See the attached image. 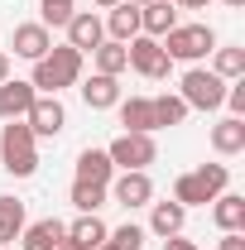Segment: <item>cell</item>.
Segmentation results:
<instances>
[{"label":"cell","instance_id":"1","mask_svg":"<svg viewBox=\"0 0 245 250\" xmlns=\"http://www.w3.org/2000/svg\"><path fill=\"white\" fill-rule=\"evenodd\" d=\"M82 77V53L72 48V43H53L43 58L34 62V77H29V87L39 96H58L62 87H72Z\"/></svg>","mask_w":245,"mask_h":250},{"label":"cell","instance_id":"2","mask_svg":"<svg viewBox=\"0 0 245 250\" xmlns=\"http://www.w3.org/2000/svg\"><path fill=\"white\" fill-rule=\"evenodd\" d=\"M0 164L15 178H34L39 173V140H34V130L24 121H5V130H0Z\"/></svg>","mask_w":245,"mask_h":250},{"label":"cell","instance_id":"3","mask_svg":"<svg viewBox=\"0 0 245 250\" xmlns=\"http://www.w3.org/2000/svg\"><path fill=\"white\" fill-rule=\"evenodd\" d=\"M159 43L173 62H202L216 48V34H212V24H173Z\"/></svg>","mask_w":245,"mask_h":250},{"label":"cell","instance_id":"4","mask_svg":"<svg viewBox=\"0 0 245 250\" xmlns=\"http://www.w3.org/2000/svg\"><path fill=\"white\" fill-rule=\"evenodd\" d=\"M178 96L187 101V111H216V106L226 101V82L216 77L212 67H187Z\"/></svg>","mask_w":245,"mask_h":250},{"label":"cell","instance_id":"5","mask_svg":"<svg viewBox=\"0 0 245 250\" xmlns=\"http://www.w3.org/2000/svg\"><path fill=\"white\" fill-rule=\"evenodd\" d=\"M125 53H130V67H135L140 77H154V82H163L168 67H173V58L163 53V43L149 39V34H135V39L125 43Z\"/></svg>","mask_w":245,"mask_h":250},{"label":"cell","instance_id":"6","mask_svg":"<svg viewBox=\"0 0 245 250\" xmlns=\"http://www.w3.org/2000/svg\"><path fill=\"white\" fill-rule=\"evenodd\" d=\"M106 192L121 202L125 212H135V207H149L154 202V178L144 173V168H121V173L106 183Z\"/></svg>","mask_w":245,"mask_h":250},{"label":"cell","instance_id":"7","mask_svg":"<svg viewBox=\"0 0 245 250\" xmlns=\"http://www.w3.org/2000/svg\"><path fill=\"white\" fill-rule=\"evenodd\" d=\"M111 164L116 168H149L154 159H159V145H154V135H130L125 130L121 140H111Z\"/></svg>","mask_w":245,"mask_h":250},{"label":"cell","instance_id":"8","mask_svg":"<svg viewBox=\"0 0 245 250\" xmlns=\"http://www.w3.org/2000/svg\"><path fill=\"white\" fill-rule=\"evenodd\" d=\"M24 125L34 130V140H58L62 125H67V111H62L58 96H34L29 116H24Z\"/></svg>","mask_w":245,"mask_h":250},{"label":"cell","instance_id":"9","mask_svg":"<svg viewBox=\"0 0 245 250\" xmlns=\"http://www.w3.org/2000/svg\"><path fill=\"white\" fill-rule=\"evenodd\" d=\"M62 29H67V43H72L77 53H92L96 43L106 39V24H101V15H96V10H77Z\"/></svg>","mask_w":245,"mask_h":250},{"label":"cell","instance_id":"10","mask_svg":"<svg viewBox=\"0 0 245 250\" xmlns=\"http://www.w3.org/2000/svg\"><path fill=\"white\" fill-rule=\"evenodd\" d=\"M10 48H15V58H29V62H39L48 48H53V34L43 29L39 20L34 24H15V34H10Z\"/></svg>","mask_w":245,"mask_h":250},{"label":"cell","instance_id":"11","mask_svg":"<svg viewBox=\"0 0 245 250\" xmlns=\"http://www.w3.org/2000/svg\"><path fill=\"white\" fill-rule=\"evenodd\" d=\"M34 87L29 82H20V77H5L0 82V121H24L29 116V106H34Z\"/></svg>","mask_w":245,"mask_h":250},{"label":"cell","instance_id":"12","mask_svg":"<svg viewBox=\"0 0 245 250\" xmlns=\"http://www.w3.org/2000/svg\"><path fill=\"white\" fill-rule=\"evenodd\" d=\"M173 24H178V5H173V0H149V5H140V34L163 39Z\"/></svg>","mask_w":245,"mask_h":250},{"label":"cell","instance_id":"13","mask_svg":"<svg viewBox=\"0 0 245 250\" xmlns=\"http://www.w3.org/2000/svg\"><path fill=\"white\" fill-rule=\"evenodd\" d=\"M116 111H121V125L130 130V135H154V106H149V96H121Z\"/></svg>","mask_w":245,"mask_h":250},{"label":"cell","instance_id":"14","mask_svg":"<svg viewBox=\"0 0 245 250\" xmlns=\"http://www.w3.org/2000/svg\"><path fill=\"white\" fill-rule=\"evenodd\" d=\"M62 236H67V226L58 217H43V221H34V226L20 231V250H58Z\"/></svg>","mask_w":245,"mask_h":250},{"label":"cell","instance_id":"15","mask_svg":"<svg viewBox=\"0 0 245 250\" xmlns=\"http://www.w3.org/2000/svg\"><path fill=\"white\" fill-rule=\"evenodd\" d=\"M101 24H106V34H111L116 43H130V39L140 34V5H130V0H121V5H111Z\"/></svg>","mask_w":245,"mask_h":250},{"label":"cell","instance_id":"16","mask_svg":"<svg viewBox=\"0 0 245 250\" xmlns=\"http://www.w3.org/2000/svg\"><path fill=\"white\" fill-rule=\"evenodd\" d=\"M82 101H87L92 111H111V106L121 101V77H106V72H92V77L82 82Z\"/></svg>","mask_w":245,"mask_h":250},{"label":"cell","instance_id":"17","mask_svg":"<svg viewBox=\"0 0 245 250\" xmlns=\"http://www.w3.org/2000/svg\"><path fill=\"white\" fill-rule=\"evenodd\" d=\"M116 178V164H111V154L106 149H82L77 154V183H111Z\"/></svg>","mask_w":245,"mask_h":250},{"label":"cell","instance_id":"18","mask_svg":"<svg viewBox=\"0 0 245 250\" xmlns=\"http://www.w3.org/2000/svg\"><path fill=\"white\" fill-rule=\"evenodd\" d=\"M212 221L221 231H245V197L241 192H216L212 197Z\"/></svg>","mask_w":245,"mask_h":250},{"label":"cell","instance_id":"19","mask_svg":"<svg viewBox=\"0 0 245 250\" xmlns=\"http://www.w3.org/2000/svg\"><path fill=\"white\" fill-rule=\"evenodd\" d=\"M106 236H111V226L96 217V212H77V221L67 226V241H77L82 250H96L101 241H106Z\"/></svg>","mask_w":245,"mask_h":250},{"label":"cell","instance_id":"20","mask_svg":"<svg viewBox=\"0 0 245 250\" xmlns=\"http://www.w3.org/2000/svg\"><path fill=\"white\" fill-rule=\"evenodd\" d=\"M212 149H216V154H226V159L245 149V121H241V116H226V121L212 125Z\"/></svg>","mask_w":245,"mask_h":250},{"label":"cell","instance_id":"21","mask_svg":"<svg viewBox=\"0 0 245 250\" xmlns=\"http://www.w3.org/2000/svg\"><path fill=\"white\" fill-rule=\"evenodd\" d=\"M154 212H149V231L154 236H178L183 231V221H187V207H178V202H149Z\"/></svg>","mask_w":245,"mask_h":250},{"label":"cell","instance_id":"22","mask_svg":"<svg viewBox=\"0 0 245 250\" xmlns=\"http://www.w3.org/2000/svg\"><path fill=\"white\" fill-rule=\"evenodd\" d=\"M96 58V72H106V77H121L125 67H130V53H125V43H116V39H101L92 48Z\"/></svg>","mask_w":245,"mask_h":250},{"label":"cell","instance_id":"23","mask_svg":"<svg viewBox=\"0 0 245 250\" xmlns=\"http://www.w3.org/2000/svg\"><path fill=\"white\" fill-rule=\"evenodd\" d=\"M24 226H29L24 221V202L20 197H0V250L10 246V241H20Z\"/></svg>","mask_w":245,"mask_h":250},{"label":"cell","instance_id":"24","mask_svg":"<svg viewBox=\"0 0 245 250\" xmlns=\"http://www.w3.org/2000/svg\"><path fill=\"white\" fill-rule=\"evenodd\" d=\"M173 202H178V207H207V202H212V188L197 178V168L173 183Z\"/></svg>","mask_w":245,"mask_h":250},{"label":"cell","instance_id":"25","mask_svg":"<svg viewBox=\"0 0 245 250\" xmlns=\"http://www.w3.org/2000/svg\"><path fill=\"white\" fill-rule=\"evenodd\" d=\"M149 106H154V130H163V125H183V121H187V101H183V96H173V92L149 96Z\"/></svg>","mask_w":245,"mask_h":250},{"label":"cell","instance_id":"26","mask_svg":"<svg viewBox=\"0 0 245 250\" xmlns=\"http://www.w3.org/2000/svg\"><path fill=\"white\" fill-rule=\"evenodd\" d=\"M212 53H216L212 72L221 77V82H241V77H245V48H221V43H216Z\"/></svg>","mask_w":245,"mask_h":250},{"label":"cell","instance_id":"27","mask_svg":"<svg viewBox=\"0 0 245 250\" xmlns=\"http://www.w3.org/2000/svg\"><path fill=\"white\" fill-rule=\"evenodd\" d=\"M77 15V0H39V24L43 29H62Z\"/></svg>","mask_w":245,"mask_h":250},{"label":"cell","instance_id":"28","mask_svg":"<svg viewBox=\"0 0 245 250\" xmlns=\"http://www.w3.org/2000/svg\"><path fill=\"white\" fill-rule=\"evenodd\" d=\"M67 197H72L77 212H101V207H106V188H101V183H72Z\"/></svg>","mask_w":245,"mask_h":250},{"label":"cell","instance_id":"29","mask_svg":"<svg viewBox=\"0 0 245 250\" xmlns=\"http://www.w3.org/2000/svg\"><path fill=\"white\" fill-rule=\"evenodd\" d=\"M116 250H144V226H135V221H125V226H116L111 236H106Z\"/></svg>","mask_w":245,"mask_h":250},{"label":"cell","instance_id":"30","mask_svg":"<svg viewBox=\"0 0 245 250\" xmlns=\"http://www.w3.org/2000/svg\"><path fill=\"white\" fill-rule=\"evenodd\" d=\"M197 178L212 188V197H216V192H226V183H231V168H226V164H202Z\"/></svg>","mask_w":245,"mask_h":250},{"label":"cell","instance_id":"31","mask_svg":"<svg viewBox=\"0 0 245 250\" xmlns=\"http://www.w3.org/2000/svg\"><path fill=\"white\" fill-rule=\"evenodd\" d=\"M221 106H231V116L245 121V77L241 82H226V101H221Z\"/></svg>","mask_w":245,"mask_h":250},{"label":"cell","instance_id":"32","mask_svg":"<svg viewBox=\"0 0 245 250\" xmlns=\"http://www.w3.org/2000/svg\"><path fill=\"white\" fill-rule=\"evenodd\" d=\"M221 250H245V231H221Z\"/></svg>","mask_w":245,"mask_h":250},{"label":"cell","instance_id":"33","mask_svg":"<svg viewBox=\"0 0 245 250\" xmlns=\"http://www.w3.org/2000/svg\"><path fill=\"white\" fill-rule=\"evenodd\" d=\"M173 5H178V10H207L212 0H173Z\"/></svg>","mask_w":245,"mask_h":250},{"label":"cell","instance_id":"34","mask_svg":"<svg viewBox=\"0 0 245 250\" xmlns=\"http://www.w3.org/2000/svg\"><path fill=\"white\" fill-rule=\"evenodd\" d=\"M168 250H197L192 241H178V236H168Z\"/></svg>","mask_w":245,"mask_h":250},{"label":"cell","instance_id":"35","mask_svg":"<svg viewBox=\"0 0 245 250\" xmlns=\"http://www.w3.org/2000/svg\"><path fill=\"white\" fill-rule=\"evenodd\" d=\"M5 77H10V53L0 48V82H5Z\"/></svg>","mask_w":245,"mask_h":250},{"label":"cell","instance_id":"36","mask_svg":"<svg viewBox=\"0 0 245 250\" xmlns=\"http://www.w3.org/2000/svg\"><path fill=\"white\" fill-rule=\"evenodd\" d=\"M58 250H82V246H77V241H67V236H62V241H58Z\"/></svg>","mask_w":245,"mask_h":250},{"label":"cell","instance_id":"37","mask_svg":"<svg viewBox=\"0 0 245 250\" xmlns=\"http://www.w3.org/2000/svg\"><path fill=\"white\" fill-rule=\"evenodd\" d=\"M96 10H111V5H121V0H92Z\"/></svg>","mask_w":245,"mask_h":250},{"label":"cell","instance_id":"38","mask_svg":"<svg viewBox=\"0 0 245 250\" xmlns=\"http://www.w3.org/2000/svg\"><path fill=\"white\" fill-rule=\"evenodd\" d=\"M221 5H226V10H245V0H221Z\"/></svg>","mask_w":245,"mask_h":250},{"label":"cell","instance_id":"39","mask_svg":"<svg viewBox=\"0 0 245 250\" xmlns=\"http://www.w3.org/2000/svg\"><path fill=\"white\" fill-rule=\"evenodd\" d=\"M96 250H116V246H111V241H101V246H96Z\"/></svg>","mask_w":245,"mask_h":250},{"label":"cell","instance_id":"40","mask_svg":"<svg viewBox=\"0 0 245 250\" xmlns=\"http://www.w3.org/2000/svg\"><path fill=\"white\" fill-rule=\"evenodd\" d=\"M130 5H149V0H130Z\"/></svg>","mask_w":245,"mask_h":250}]
</instances>
